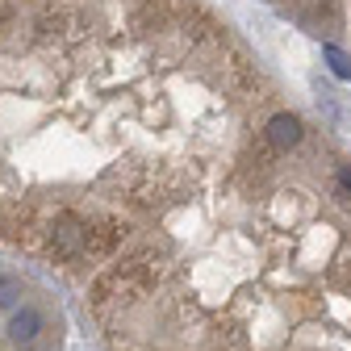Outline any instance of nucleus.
Returning <instances> with one entry per match:
<instances>
[{
	"instance_id": "nucleus-4",
	"label": "nucleus",
	"mask_w": 351,
	"mask_h": 351,
	"mask_svg": "<svg viewBox=\"0 0 351 351\" xmlns=\"http://www.w3.org/2000/svg\"><path fill=\"white\" fill-rule=\"evenodd\" d=\"M322 59L330 63V71H335V75H343V80H351V55H343L339 47H322Z\"/></svg>"
},
{
	"instance_id": "nucleus-5",
	"label": "nucleus",
	"mask_w": 351,
	"mask_h": 351,
	"mask_svg": "<svg viewBox=\"0 0 351 351\" xmlns=\"http://www.w3.org/2000/svg\"><path fill=\"white\" fill-rule=\"evenodd\" d=\"M17 297H21V285L9 280V276H0V305H13Z\"/></svg>"
},
{
	"instance_id": "nucleus-3",
	"label": "nucleus",
	"mask_w": 351,
	"mask_h": 351,
	"mask_svg": "<svg viewBox=\"0 0 351 351\" xmlns=\"http://www.w3.org/2000/svg\"><path fill=\"white\" fill-rule=\"evenodd\" d=\"M38 330H42V314H38V310H21V314H13V322H9V339H17V343H29Z\"/></svg>"
},
{
	"instance_id": "nucleus-6",
	"label": "nucleus",
	"mask_w": 351,
	"mask_h": 351,
	"mask_svg": "<svg viewBox=\"0 0 351 351\" xmlns=\"http://www.w3.org/2000/svg\"><path fill=\"white\" fill-rule=\"evenodd\" d=\"M339 180H343V189L351 193V167H343V171H339Z\"/></svg>"
},
{
	"instance_id": "nucleus-2",
	"label": "nucleus",
	"mask_w": 351,
	"mask_h": 351,
	"mask_svg": "<svg viewBox=\"0 0 351 351\" xmlns=\"http://www.w3.org/2000/svg\"><path fill=\"white\" fill-rule=\"evenodd\" d=\"M268 143H272L276 151L297 147V143H301V121H297L293 113H276V117L268 121Z\"/></svg>"
},
{
	"instance_id": "nucleus-1",
	"label": "nucleus",
	"mask_w": 351,
	"mask_h": 351,
	"mask_svg": "<svg viewBox=\"0 0 351 351\" xmlns=\"http://www.w3.org/2000/svg\"><path fill=\"white\" fill-rule=\"evenodd\" d=\"M88 243H93V230H88V222H80V217H59V222L51 226V251L59 259L84 255Z\"/></svg>"
}]
</instances>
